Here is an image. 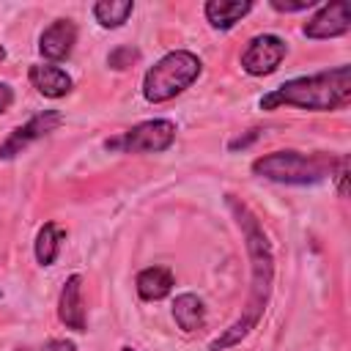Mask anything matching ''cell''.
I'll use <instances>...</instances> for the list:
<instances>
[{
	"label": "cell",
	"instance_id": "e0dca14e",
	"mask_svg": "<svg viewBox=\"0 0 351 351\" xmlns=\"http://www.w3.org/2000/svg\"><path fill=\"white\" fill-rule=\"evenodd\" d=\"M134 60H140V52H137L134 47H115V49L110 52V58H107L110 69H115V71H123V69H129Z\"/></svg>",
	"mask_w": 351,
	"mask_h": 351
},
{
	"label": "cell",
	"instance_id": "8992f818",
	"mask_svg": "<svg viewBox=\"0 0 351 351\" xmlns=\"http://www.w3.org/2000/svg\"><path fill=\"white\" fill-rule=\"evenodd\" d=\"M282 58H285V41L280 36L263 33V36H255L241 52V69L252 77H263V74L277 71Z\"/></svg>",
	"mask_w": 351,
	"mask_h": 351
},
{
	"label": "cell",
	"instance_id": "52a82bcc",
	"mask_svg": "<svg viewBox=\"0 0 351 351\" xmlns=\"http://www.w3.org/2000/svg\"><path fill=\"white\" fill-rule=\"evenodd\" d=\"M60 123H63V115H60L58 110H44V112L33 115L25 126L14 129V132H11V137L0 145V159H11V156L22 154L30 143H36V140L47 137V134H49V132H55Z\"/></svg>",
	"mask_w": 351,
	"mask_h": 351
},
{
	"label": "cell",
	"instance_id": "30bf717a",
	"mask_svg": "<svg viewBox=\"0 0 351 351\" xmlns=\"http://www.w3.org/2000/svg\"><path fill=\"white\" fill-rule=\"evenodd\" d=\"M77 44V25L71 19H55L44 33H41V41H38V49L47 60H63L71 55Z\"/></svg>",
	"mask_w": 351,
	"mask_h": 351
},
{
	"label": "cell",
	"instance_id": "603a6c76",
	"mask_svg": "<svg viewBox=\"0 0 351 351\" xmlns=\"http://www.w3.org/2000/svg\"><path fill=\"white\" fill-rule=\"evenodd\" d=\"M121 351H134V348H129V346H123V348H121Z\"/></svg>",
	"mask_w": 351,
	"mask_h": 351
},
{
	"label": "cell",
	"instance_id": "ffe728a7",
	"mask_svg": "<svg viewBox=\"0 0 351 351\" xmlns=\"http://www.w3.org/2000/svg\"><path fill=\"white\" fill-rule=\"evenodd\" d=\"M44 351H77V346L71 340H49L44 346Z\"/></svg>",
	"mask_w": 351,
	"mask_h": 351
},
{
	"label": "cell",
	"instance_id": "7c38bea8",
	"mask_svg": "<svg viewBox=\"0 0 351 351\" xmlns=\"http://www.w3.org/2000/svg\"><path fill=\"white\" fill-rule=\"evenodd\" d=\"M252 11L250 0H208L206 3V19L211 22V27L217 30H228L233 27L241 16H247Z\"/></svg>",
	"mask_w": 351,
	"mask_h": 351
},
{
	"label": "cell",
	"instance_id": "9c48e42d",
	"mask_svg": "<svg viewBox=\"0 0 351 351\" xmlns=\"http://www.w3.org/2000/svg\"><path fill=\"white\" fill-rule=\"evenodd\" d=\"M58 318L60 324H66V329L74 332H85L88 321H85V302H82V277L71 274L63 282L60 299H58Z\"/></svg>",
	"mask_w": 351,
	"mask_h": 351
},
{
	"label": "cell",
	"instance_id": "3957f363",
	"mask_svg": "<svg viewBox=\"0 0 351 351\" xmlns=\"http://www.w3.org/2000/svg\"><path fill=\"white\" fill-rule=\"evenodd\" d=\"M346 156L332 154H299V151H274L252 162V173L277 184H318L343 165Z\"/></svg>",
	"mask_w": 351,
	"mask_h": 351
},
{
	"label": "cell",
	"instance_id": "44dd1931",
	"mask_svg": "<svg viewBox=\"0 0 351 351\" xmlns=\"http://www.w3.org/2000/svg\"><path fill=\"white\" fill-rule=\"evenodd\" d=\"M11 101H14V90L5 82H0V112H5L11 107Z\"/></svg>",
	"mask_w": 351,
	"mask_h": 351
},
{
	"label": "cell",
	"instance_id": "6da1fadb",
	"mask_svg": "<svg viewBox=\"0 0 351 351\" xmlns=\"http://www.w3.org/2000/svg\"><path fill=\"white\" fill-rule=\"evenodd\" d=\"M233 214L239 217V225H241V233L247 239V252H250V269H252V277H250V296H247V304L241 310V315L219 335L208 343V351H225L236 343H241L252 329L255 324L261 321L266 304H269V296H271V277H274V258H271V247H269V239L258 222V217L244 206L239 203L233 195L228 197Z\"/></svg>",
	"mask_w": 351,
	"mask_h": 351
},
{
	"label": "cell",
	"instance_id": "2e32d148",
	"mask_svg": "<svg viewBox=\"0 0 351 351\" xmlns=\"http://www.w3.org/2000/svg\"><path fill=\"white\" fill-rule=\"evenodd\" d=\"M132 11H134L132 0H99L93 5V16L101 27H121Z\"/></svg>",
	"mask_w": 351,
	"mask_h": 351
},
{
	"label": "cell",
	"instance_id": "ba28073f",
	"mask_svg": "<svg viewBox=\"0 0 351 351\" xmlns=\"http://www.w3.org/2000/svg\"><path fill=\"white\" fill-rule=\"evenodd\" d=\"M348 27H351L348 3L337 0V3L324 5L310 22H304V36L307 38H335V36L348 33Z\"/></svg>",
	"mask_w": 351,
	"mask_h": 351
},
{
	"label": "cell",
	"instance_id": "4fadbf2b",
	"mask_svg": "<svg viewBox=\"0 0 351 351\" xmlns=\"http://www.w3.org/2000/svg\"><path fill=\"white\" fill-rule=\"evenodd\" d=\"M173 291V271L165 266H148L137 274V293L145 302L165 299Z\"/></svg>",
	"mask_w": 351,
	"mask_h": 351
},
{
	"label": "cell",
	"instance_id": "7402d4cb",
	"mask_svg": "<svg viewBox=\"0 0 351 351\" xmlns=\"http://www.w3.org/2000/svg\"><path fill=\"white\" fill-rule=\"evenodd\" d=\"M3 58H5V49H3V47H0V60H3Z\"/></svg>",
	"mask_w": 351,
	"mask_h": 351
},
{
	"label": "cell",
	"instance_id": "d6986e66",
	"mask_svg": "<svg viewBox=\"0 0 351 351\" xmlns=\"http://www.w3.org/2000/svg\"><path fill=\"white\" fill-rule=\"evenodd\" d=\"M258 134H261V129H250L247 134H241V137H233V140L228 143V148H230V151H239V148H247L250 143H255V140H258Z\"/></svg>",
	"mask_w": 351,
	"mask_h": 351
},
{
	"label": "cell",
	"instance_id": "ac0fdd59",
	"mask_svg": "<svg viewBox=\"0 0 351 351\" xmlns=\"http://www.w3.org/2000/svg\"><path fill=\"white\" fill-rule=\"evenodd\" d=\"M315 0H299V3H285V0H271V8L274 11H282V14H291V11H307L313 8Z\"/></svg>",
	"mask_w": 351,
	"mask_h": 351
},
{
	"label": "cell",
	"instance_id": "5bb4252c",
	"mask_svg": "<svg viewBox=\"0 0 351 351\" xmlns=\"http://www.w3.org/2000/svg\"><path fill=\"white\" fill-rule=\"evenodd\" d=\"M173 318H176L178 329L195 332V329L203 326L206 307H203V302H200L195 293H181V296H176V302H173Z\"/></svg>",
	"mask_w": 351,
	"mask_h": 351
},
{
	"label": "cell",
	"instance_id": "cb8c5ba5",
	"mask_svg": "<svg viewBox=\"0 0 351 351\" xmlns=\"http://www.w3.org/2000/svg\"><path fill=\"white\" fill-rule=\"evenodd\" d=\"M16 351H33V348H16Z\"/></svg>",
	"mask_w": 351,
	"mask_h": 351
},
{
	"label": "cell",
	"instance_id": "7a4b0ae2",
	"mask_svg": "<svg viewBox=\"0 0 351 351\" xmlns=\"http://www.w3.org/2000/svg\"><path fill=\"white\" fill-rule=\"evenodd\" d=\"M351 99V69L337 66L332 71H321L313 77H296L274 88L261 99L263 110H277V107H299V110H313V112H326L337 110Z\"/></svg>",
	"mask_w": 351,
	"mask_h": 351
},
{
	"label": "cell",
	"instance_id": "277c9868",
	"mask_svg": "<svg viewBox=\"0 0 351 351\" xmlns=\"http://www.w3.org/2000/svg\"><path fill=\"white\" fill-rule=\"evenodd\" d=\"M197 77H200V60H197V55H192L186 49L167 52L162 60H156L145 71L143 96L151 104L170 101L173 96H178L181 90H186Z\"/></svg>",
	"mask_w": 351,
	"mask_h": 351
},
{
	"label": "cell",
	"instance_id": "9a60e30c",
	"mask_svg": "<svg viewBox=\"0 0 351 351\" xmlns=\"http://www.w3.org/2000/svg\"><path fill=\"white\" fill-rule=\"evenodd\" d=\"M66 239V230L55 222H47L38 236H36V261L41 266H52L58 261V252H60V244Z\"/></svg>",
	"mask_w": 351,
	"mask_h": 351
},
{
	"label": "cell",
	"instance_id": "8fae6325",
	"mask_svg": "<svg viewBox=\"0 0 351 351\" xmlns=\"http://www.w3.org/2000/svg\"><path fill=\"white\" fill-rule=\"evenodd\" d=\"M30 82L47 99H60L71 90V77L58 66H30Z\"/></svg>",
	"mask_w": 351,
	"mask_h": 351
},
{
	"label": "cell",
	"instance_id": "5b68a950",
	"mask_svg": "<svg viewBox=\"0 0 351 351\" xmlns=\"http://www.w3.org/2000/svg\"><path fill=\"white\" fill-rule=\"evenodd\" d=\"M173 140H176V123L167 118H154L107 140L104 148L123 151V154H159V151H167Z\"/></svg>",
	"mask_w": 351,
	"mask_h": 351
}]
</instances>
